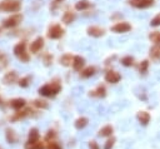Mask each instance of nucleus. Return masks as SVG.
Wrapping results in <instances>:
<instances>
[{"label":"nucleus","instance_id":"nucleus-1","mask_svg":"<svg viewBox=\"0 0 160 149\" xmlns=\"http://www.w3.org/2000/svg\"><path fill=\"white\" fill-rule=\"evenodd\" d=\"M60 89H61L60 83H59L58 79H55L50 83V84H45L41 86L39 89V93L41 95H44V97H54V95H56L60 92Z\"/></svg>","mask_w":160,"mask_h":149},{"label":"nucleus","instance_id":"nucleus-2","mask_svg":"<svg viewBox=\"0 0 160 149\" xmlns=\"http://www.w3.org/2000/svg\"><path fill=\"white\" fill-rule=\"evenodd\" d=\"M22 8L20 0H4L0 3V10L1 11H9V13H16Z\"/></svg>","mask_w":160,"mask_h":149},{"label":"nucleus","instance_id":"nucleus-3","mask_svg":"<svg viewBox=\"0 0 160 149\" xmlns=\"http://www.w3.org/2000/svg\"><path fill=\"white\" fill-rule=\"evenodd\" d=\"M14 54L19 58V60L22 63H28L30 60V56L26 53V43L22 41V43H18L14 47Z\"/></svg>","mask_w":160,"mask_h":149},{"label":"nucleus","instance_id":"nucleus-4","mask_svg":"<svg viewBox=\"0 0 160 149\" xmlns=\"http://www.w3.org/2000/svg\"><path fill=\"white\" fill-rule=\"evenodd\" d=\"M22 20H23L22 14H14V15H11L8 19L4 20L3 26L4 28H15L16 25H19V24L22 23Z\"/></svg>","mask_w":160,"mask_h":149},{"label":"nucleus","instance_id":"nucleus-5","mask_svg":"<svg viewBox=\"0 0 160 149\" xmlns=\"http://www.w3.org/2000/svg\"><path fill=\"white\" fill-rule=\"evenodd\" d=\"M63 34H64V29L59 25V24H54L48 30V38L50 39H59L63 36Z\"/></svg>","mask_w":160,"mask_h":149},{"label":"nucleus","instance_id":"nucleus-6","mask_svg":"<svg viewBox=\"0 0 160 149\" xmlns=\"http://www.w3.org/2000/svg\"><path fill=\"white\" fill-rule=\"evenodd\" d=\"M43 47H44V39L41 38V36H39V38H36L30 44V53H33V54H36L38 52H40L41 49H43Z\"/></svg>","mask_w":160,"mask_h":149},{"label":"nucleus","instance_id":"nucleus-7","mask_svg":"<svg viewBox=\"0 0 160 149\" xmlns=\"http://www.w3.org/2000/svg\"><path fill=\"white\" fill-rule=\"evenodd\" d=\"M130 4L135 8H149L154 4V0H130Z\"/></svg>","mask_w":160,"mask_h":149},{"label":"nucleus","instance_id":"nucleus-8","mask_svg":"<svg viewBox=\"0 0 160 149\" xmlns=\"http://www.w3.org/2000/svg\"><path fill=\"white\" fill-rule=\"evenodd\" d=\"M130 29H131V26H130V24H128V23H118L111 28V30L115 33H126V31H129Z\"/></svg>","mask_w":160,"mask_h":149},{"label":"nucleus","instance_id":"nucleus-9","mask_svg":"<svg viewBox=\"0 0 160 149\" xmlns=\"http://www.w3.org/2000/svg\"><path fill=\"white\" fill-rule=\"evenodd\" d=\"M25 104H26V100L23 99V98H15V99H13V100L10 102V107L13 109H15V110H19V109L24 108Z\"/></svg>","mask_w":160,"mask_h":149},{"label":"nucleus","instance_id":"nucleus-10","mask_svg":"<svg viewBox=\"0 0 160 149\" xmlns=\"http://www.w3.org/2000/svg\"><path fill=\"white\" fill-rule=\"evenodd\" d=\"M104 33H105L104 29L103 28H99V26H89V28H88V34L91 35V36H95V38L103 36Z\"/></svg>","mask_w":160,"mask_h":149},{"label":"nucleus","instance_id":"nucleus-11","mask_svg":"<svg viewBox=\"0 0 160 149\" xmlns=\"http://www.w3.org/2000/svg\"><path fill=\"white\" fill-rule=\"evenodd\" d=\"M105 80H106L108 83H118L120 80V74L110 70V72H108L106 74H105Z\"/></svg>","mask_w":160,"mask_h":149},{"label":"nucleus","instance_id":"nucleus-12","mask_svg":"<svg viewBox=\"0 0 160 149\" xmlns=\"http://www.w3.org/2000/svg\"><path fill=\"white\" fill-rule=\"evenodd\" d=\"M5 138L8 140V143H10V144H14V143H16V140H18L16 133L11 129V128H8V129L5 130Z\"/></svg>","mask_w":160,"mask_h":149},{"label":"nucleus","instance_id":"nucleus-13","mask_svg":"<svg viewBox=\"0 0 160 149\" xmlns=\"http://www.w3.org/2000/svg\"><path fill=\"white\" fill-rule=\"evenodd\" d=\"M16 79H18V74H16V72H9L4 75L3 81H4V84H11V83H14Z\"/></svg>","mask_w":160,"mask_h":149},{"label":"nucleus","instance_id":"nucleus-14","mask_svg":"<svg viewBox=\"0 0 160 149\" xmlns=\"http://www.w3.org/2000/svg\"><path fill=\"white\" fill-rule=\"evenodd\" d=\"M84 64H85V59L81 56H74V61H73V68L75 70H81V68L84 67Z\"/></svg>","mask_w":160,"mask_h":149},{"label":"nucleus","instance_id":"nucleus-15","mask_svg":"<svg viewBox=\"0 0 160 149\" xmlns=\"http://www.w3.org/2000/svg\"><path fill=\"white\" fill-rule=\"evenodd\" d=\"M74 61V56L71 54H65L60 58V64H63L64 67H69V65H73Z\"/></svg>","mask_w":160,"mask_h":149},{"label":"nucleus","instance_id":"nucleus-16","mask_svg":"<svg viewBox=\"0 0 160 149\" xmlns=\"http://www.w3.org/2000/svg\"><path fill=\"white\" fill-rule=\"evenodd\" d=\"M25 149H44V144L41 142H30L28 140L26 144H25Z\"/></svg>","mask_w":160,"mask_h":149},{"label":"nucleus","instance_id":"nucleus-17","mask_svg":"<svg viewBox=\"0 0 160 149\" xmlns=\"http://www.w3.org/2000/svg\"><path fill=\"white\" fill-rule=\"evenodd\" d=\"M31 113H33L31 109H25V110H22V111H18V113H15V115L11 118V120H18V119L25 118L26 115H30Z\"/></svg>","mask_w":160,"mask_h":149},{"label":"nucleus","instance_id":"nucleus-18","mask_svg":"<svg viewBox=\"0 0 160 149\" xmlns=\"http://www.w3.org/2000/svg\"><path fill=\"white\" fill-rule=\"evenodd\" d=\"M39 136H40V134L36 128H31V129L29 130V140H30V142H38Z\"/></svg>","mask_w":160,"mask_h":149},{"label":"nucleus","instance_id":"nucleus-19","mask_svg":"<svg viewBox=\"0 0 160 149\" xmlns=\"http://www.w3.org/2000/svg\"><path fill=\"white\" fill-rule=\"evenodd\" d=\"M150 56L154 60H160V45H155L150 49Z\"/></svg>","mask_w":160,"mask_h":149},{"label":"nucleus","instance_id":"nucleus-20","mask_svg":"<svg viewBox=\"0 0 160 149\" xmlns=\"http://www.w3.org/2000/svg\"><path fill=\"white\" fill-rule=\"evenodd\" d=\"M74 19H75V14L74 13H70V11H66V13L63 15V22H64L65 24L73 23Z\"/></svg>","mask_w":160,"mask_h":149},{"label":"nucleus","instance_id":"nucleus-21","mask_svg":"<svg viewBox=\"0 0 160 149\" xmlns=\"http://www.w3.org/2000/svg\"><path fill=\"white\" fill-rule=\"evenodd\" d=\"M88 118H84V117H81V118H79L77 122H75V128L77 129H83V128H85L86 127V124H88Z\"/></svg>","mask_w":160,"mask_h":149},{"label":"nucleus","instance_id":"nucleus-22","mask_svg":"<svg viewBox=\"0 0 160 149\" xmlns=\"http://www.w3.org/2000/svg\"><path fill=\"white\" fill-rule=\"evenodd\" d=\"M94 74H95V68L94 67H89V68L84 69L80 75H81V78H90L91 75H94Z\"/></svg>","mask_w":160,"mask_h":149},{"label":"nucleus","instance_id":"nucleus-23","mask_svg":"<svg viewBox=\"0 0 160 149\" xmlns=\"http://www.w3.org/2000/svg\"><path fill=\"white\" fill-rule=\"evenodd\" d=\"M113 133V127L111 125H106V127H104L100 129L99 132V135L100 136H108V135H110Z\"/></svg>","mask_w":160,"mask_h":149},{"label":"nucleus","instance_id":"nucleus-24","mask_svg":"<svg viewBox=\"0 0 160 149\" xmlns=\"http://www.w3.org/2000/svg\"><path fill=\"white\" fill-rule=\"evenodd\" d=\"M89 6H90V3H88L86 0H81V1L75 4V9H77V10H85Z\"/></svg>","mask_w":160,"mask_h":149},{"label":"nucleus","instance_id":"nucleus-25","mask_svg":"<svg viewBox=\"0 0 160 149\" xmlns=\"http://www.w3.org/2000/svg\"><path fill=\"white\" fill-rule=\"evenodd\" d=\"M138 119H139V122H140L141 124H144V125H145V124L149 123V114L145 113V111H141V113H139Z\"/></svg>","mask_w":160,"mask_h":149},{"label":"nucleus","instance_id":"nucleus-26","mask_svg":"<svg viewBox=\"0 0 160 149\" xmlns=\"http://www.w3.org/2000/svg\"><path fill=\"white\" fill-rule=\"evenodd\" d=\"M34 107H36V108L39 109H46L48 108V103H46L45 100H41V99H35L34 100Z\"/></svg>","mask_w":160,"mask_h":149},{"label":"nucleus","instance_id":"nucleus-27","mask_svg":"<svg viewBox=\"0 0 160 149\" xmlns=\"http://www.w3.org/2000/svg\"><path fill=\"white\" fill-rule=\"evenodd\" d=\"M6 67H8V56L5 55V53L0 50V68H6Z\"/></svg>","mask_w":160,"mask_h":149},{"label":"nucleus","instance_id":"nucleus-28","mask_svg":"<svg viewBox=\"0 0 160 149\" xmlns=\"http://www.w3.org/2000/svg\"><path fill=\"white\" fill-rule=\"evenodd\" d=\"M90 95H94V97H104L105 95V88L100 85L95 92H90Z\"/></svg>","mask_w":160,"mask_h":149},{"label":"nucleus","instance_id":"nucleus-29","mask_svg":"<svg viewBox=\"0 0 160 149\" xmlns=\"http://www.w3.org/2000/svg\"><path fill=\"white\" fill-rule=\"evenodd\" d=\"M30 80H31V77L30 75L24 77V78H22V79L19 80V85L22 86V88H26V86L29 85V83H30Z\"/></svg>","mask_w":160,"mask_h":149},{"label":"nucleus","instance_id":"nucleus-30","mask_svg":"<svg viewBox=\"0 0 160 149\" xmlns=\"http://www.w3.org/2000/svg\"><path fill=\"white\" fill-rule=\"evenodd\" d=\"M133 61L134 59L131 56H125L121 59V63H123V65H125V67H130V65H133Z\"/></svg>","mask_w":160,"mask_h":149},{"label":"nucleus","instance_id":"nucleus-31","mask_svg":"<svg viewBox=\"0 0 160 149\" xmlns=\"http://www.w3.org/2000/svg\"><path fill=\"white\" fill-rule=\"evenodd\" d=\"M150 39L154 41V43H157L158 45L160 44V33H153V34H150Z\"/></svg>","mask_w":160,"mask_h":149},{"label":"nucleus","instance_id":"nucleus-32","mask_svg":"<svg viewBox=\"0 0 160 149\" xmlns=\"http://www.w3.org/2000/svg\"><path fill=\"white\" fill-rule=\"evenodd\" d=\"M51 61H53V56L50 55V54H45L44 55V64L45 65H50L51 64Z\"/></svg>","mask_w":160,"mask_h":149},{"label":"nucleus","instance_id":"nucleus-33","mask_svg":"<svg viewBox=\"0 0 160 149\" xmlns=\"http://www.w3.org/2000/svg\"><path fill=\"white\" fill-rule=\"evenodd\" d=\"M150 24H151L153 26H158V25H160V14H158L157 16H155V18L151 20Z\"/></svg>","mask_w":160,"mask_h":149},{"label":"nucleus","instance_id":"nucleus-34","mask_svg":"<svg viewBox=\"0 0 160 149\" xmlns=\"http://www.w3.org/2000/svg\"><path fill=\"white\" fill-rule=\"evenodd\" d=\"M114 142H115L114 139H109L108 142H106V144L104 146V149H111L113 146H114Z\"/></svg>","mask_w":160,"mask_h":149},{"label":"nucleus","instance_id":"nucleus-35","mask_svg":"<svg viewBox=\"0 0 160 149\" xmlns=\"http://www.w3.org/2000/svg\"><path fill=\"white\" fill-rule=\"evenodd\" d=\"M46 149H61V148H60V146H59L58 143L51 142V143H49V146H48V148H46Z\"/></svg>","mask_w":160,"mask_h":149},{"label":"nucleus","instance_id":"nucleus-36","mask_svg":"<svg viewBox=\"0 0 160 149\" xmlns=\"http://www.w3.org/2000/svg\"><path fill=\"white\" fill-rule=\"evenodd\" d=\"M148 61H146V60H144V61H143V63H141V65H140V72L141 73H144V72H146V68H148Z\"/></svg>","mask_w":160,"mask_h":149},{"label":"nucleus","instance_id":"nucleus-37","mask_svg":"<svg viewBox=\"0 0 160 149\" xmlns=\"http://www.w3.org/2000/svg\"><path fill=\"white\" fill-rule=\"evenodd\" d=\"M89 147H90V149H99V147H98V144H96V142H90Z\"/></svg>","mask_w":160,"mask_h":149},{"label":"nucleus","instance_id":"nucleus-38","mask_svg":"<svg viewBox=\"0 0 160 149\" xmlns=\"http://www.w3.org/2000/svg\"><path fill=\"white\" fill-rule=\"evenodd\" d=\"M3 105H4V103H3V99L0 98V107H3Z\"/></svg>","mask_w":160,"mask_h":149},{"label":"nucleus","instance_id":"nucleus-39","mask_svg":"<svg viewBox=\"0 0 160 149\" xmlns=\"http://www.w3.org/2000/svg\"><path fill=\"white\" fill-rule=\"evenodd\" d=\"M0 31H1V28H0Z\"/></svg>","mask_w":160,"mask_h":149},{"label":"nucleus","instance_id":"nucleus-40","mask_svg":"<svg viewBox=\"0 0 160 149\" xmlns=\"http://www.w3.org/2000/svg\"><path fill=\"white\" fill-rule=\"evenodd\" d=\"M0 149H1V148H0Z\"/></svg>","mask_w":160,"mask_h":149}]
</instances>
